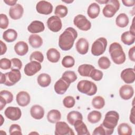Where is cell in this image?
I'll list each match as a JSON object with an SVG mask.
<instances>
[{"mask_svg": "<svg viewBox=\"0 0 135 135\" xmlns=\"http://www.w3.org/2000/svg\"><path fill=\"white\" fill-rule=\"evenodd\" d=\"M77 37L78 32L76 30L71 27L66 28L59 36V47L63 51L70 50L72 47Z\"/></svg>", "mask_w": 135, "mask_h": 135, "instance_id": "1", "label": "cell"}, {"mask_svg": "<svg viewBox=\"0 0 135 135\" xmlns=\"http://www.w3.org/2000/svg\"><path fill=\"white\" fill-rule=\"evenodd\" d=\"M109 52L111 59L115 64L120 65L125 62L126 54L121 45L119 43L114 42L111 44L109 46Z\"/></svg>", "mask_w": 135, "mask_h": 135, "instance_id": "2", "label": "cell"}, {"mask_svg": "<svg viewBox=\"0 0 135 135\" xmlns=\"http://www.w3.org/2000/svg\"><path fill=\"white\" fill-rule=\"evenodd\" d=\"M77 89L81 93L89 96L94 95L97 92L96 84L93 82L86 80L79 81L77 84Z\"/></svg>", "mask_w": 135, "mask_h": 135, "instance_id": "3", "label": "cell"}, {"mask_svg": "<svg viewBox=\"0 0 135 135\" xmlns=\"http://www.w3.org/2000/svg\"><path fill=\"white\" fill-rule=\"evenodd\" d=\"M119 120V113L115 111H110L105 114L102 124L107 129L114 130Z\"/></svg>", "mask_w": 135, "mask_h": 135, "instance_id": "4", "label": "cell"}, {"mask_svg": "<svg viewBox=\"0 0 135 135\" xmlns=\"http://www.w3.org/2000/svg\"><path fill=\"white\" fill-rule=\"evenodd\" d=\"M108 42L104 37H99L92 44L91 47V53L94 56H99L102 54L105 51Z\"/></svg>", "mask_w": 135, "mask_h": 135, "instance_id": "5", "label": "cell"}, {"mask_svg": "<svg viewBox=\"0 0 135 135\" xmlns=\"http://www.w3.org/2000/svg\"><path fill=\"white\" fill-rule=\"evenodd\" d=\"M120 3L118 0H108V3L103 7L102 13L103 15L108 18L113 17L119 9Z\"/></svg>", "mask_w": 135, "mask_h": 135, "instance_id": "6", "label": "cell"}, {"mask_svg": "<svg viewBox=\"0 0 135 135\" xmlns=\"http://www.w3.org/2000/svg\"><path fill=\"white\" fill-rule=\"evenodd\" d=\"M21 78V74L19 70L13 69L5 73V82L4 84L7 86H12L18 82Z\"/></svg>", "mask_w": 135, "mask_h": 135, "instance_id": "7", "label": "cell"}, {"mask_svg": "<svg viewBox=\"0 0 135 135\" xmlns=\"http://www.w3.org/2000/svg\"><path fill=\"white\" fill-rule=\"evenodd\" d=\"M73 23L75 26L81 31H87L91 27V22L84 15L82 14H79L75 16L73 20Z\"/></svg>", "mask_w": 135, "mask_h": 135, "instance_id": "8", "label": "cell"}, {"mask_svg": "<svg viewBox=\"0 0 135 135\" xmlns=\"http://www.w3.org/2000/svg\"><path fill=\"white\" fill-rule=\"evenodd\" d=\"M55 135H74L73 130L64 121H57L55 124Z\"/></svg>", "mask_w": 135, "mask_h": 135, "instance_id": "9", "label": "cell"}, {"mask_svg": "<svg viewBox=\"0 0 135 135\" xmlns=\"http://www.w3.org/2000/svg\"><path fill=\"white\" fill-rule=\"evenodd\" d=\"M47 26L50 30L53 32H57L62 27L61 20L57 16H52L47 21Z\"/></svg>", "mask_w": 135, "mask_h": 135, "instance_id": "10", "label": "cell"}, {"mask_svg": "<svg viewBox=\"0 0 135 135\" xmlns=\"http://www.w3.org/2000/svg\"><path fill=\"white\" fill-rule=\"evenodd\" d=\"M41 64L40 62L36 61H33L25 65L24 71L26 75L31 76L38 72L41 69Z\"/></svg>", "mask_w": 135, "mask_h": 135, "instance_id": "11", "label": "cell"}, {"mask_svg": "<svg viewBox=\"0 0 135 135\" xmlns=\"http://www.w3.org/2000/svg\"><path fill=\"white\" fill-rule=\"evenodd\" d=\"M36 10L39 14L49 15L53 11V5L49 2L41 1L37 3Z\"/></svg>", "mask_w": 135, "mask_h": 135, "instance_id": "12", "label": "cell"}, {"mask_svg": "<svg viewBox=\"0 0 135 135\" xmlns=\"http://www.w3.org/2000/svg\"><path fill=\"white\" fill-rule=\"evenodd\" d=\"M4 114L8 119L13 121H16L21 117L22 112L18 107H8L5 109Z\"/></svg>", "mask_w": 135, "mask_h": 135, "instance_id": "13", "label": "cell"}, {"mask_svg": "<svg viewBox=\"0 0 135 135\" xmlns=\"http://www.w3.org/2000/svg\"><path fill=\"white\" fill-rule=\"evenodd\" d=\"M121 79L127 84H131L135 80V71L133 68L124 69L120 74Z\"/></svg>", "mask_w": 135, "mask_h": 135, "instance_id": "14", "label": "cell"}, {"mask_svg": "<svg viewBox=\"0 0 135 135\" xmlns=\"http://www.w3.org/2000/svg\"><path fill=\"white\" fill-rule=\"evenodd\" d=\"M13 95L9 91L2 90L0 92V110H2L7 103L13 101Z\"/></svg>", "mask_w": 135, "mask_h": 135, "instance_id": "15", "label": "cell"}, {"mask_svg": "<svg viewBox=\"0 0 135 135\" xmlns=\"http://www.w3.org/2000/svg\"><path fill=\"white\" fill-rule=\"evenodd\" d=\"M24 13V8L20 4H16L11 6L9 9V15L13 20H18L21 18Z\"/></svg>", "mask_w": 135, "mask_h": 135, "instance_id": "16", "label": "cell"}, {"mask_svg": "<svg viewBox=\"0 0 135 135\" xmlns=\"http://www.w3.org/2000/svg\"><path fill=\"white\" fill-rule=\"evenodd\" d=\"M119 94L122 99L125 100H129L134 94L133 88L130 85H123L119 89Z\"/></svg>", "mask_w": 135, "mask_h": 135, "instance_id": "17", "label": "cell"}, {"mask_svg": "<svg viewBox=\"0 0 135 135\" xmlns=\"http://www.w3.org/2000/svg\"><path fill=\"white\" fill-rule=\"evenodd\" d=\"M76 50L78 52L81 54L84 55L86 54L89 51V44L86 39L81 37L79 38L75 44Z\"/></svg>", "mask_w": 135, "mask_h": 135, "instance_id": "18", "label": "cell"}, {"mask_svg": "<svg viewBox=\"0 0 135 135\" xmlns=\"http://www.w3.org/2000/svg\"><path fill=\"white\" fill-rule=\"evenodd\" d=\"M30 95L26 91L19 92L16 97V101L17 104L21 107H25L30 102Z\"/></svg>", "mask_w": 135, "mask_h": 135, "instance_id": "19", "label": "cell"}, {"mask_svg": "<svg viewBox=\"0 0 135 135\" xmlns=\"http://www.w3.org/2000/svg\"><path fill=\"white\" fill-rule=\"evenodd\" d=\"M70 84L64 81L62 78L58 80L55 83L54 89L55 92L58 94H63L68 90Z\"/></svg>", "mask_w": 135, "mask_h": 135, "instance_id": "20", "label": "cell"}, {"mask_svg": "<svg viewBox=\"0 0 135 135\" xmlns=\"http://www.w3.org/2000/svg\"><path fill=\"white\" fill-rule=\"evenodd\" d=\"M45 29L44 23L40 21H33L27 27V30L31 33L35 34L43 32Z\"/></svg>", "mask_w": 135, "mask_h": 135, "instance_id": "21", "label": "cell"}, {"mask_svg": "<svg viewBox=\"0 0 135 135\" xmlns=\"http://www.w3.org/2000/svg\"><path fill=\"white\" fill-rule=\"evenodd\" d=\"M30 114L34 119L40 120L42 119L44 115V110L41 105L35 104L31 107Z\"/></svg>", "mask_w": 135, "mask_h": 135, "instance_id": "22", "label": "cell"}, {"mask_svg": "<svg viewBox=\"0 0 135 135\" xmlns=\"http://www.w3.org/2000/svg\"><path fill=\"white\" fill-rule=\"evenodd\" d=\"M75 130L78 135H90V133L86 124L81 120H77L74 124Z\"/></svg>", "mask_w": 135, "mask_h": 135, "instance_id": "23", "label": "cell"}, {"mask_svg": "<svg viewBox=\"0 0 135 135\" xmlns=\"http://www.w3.org/2000/svg\"><path fill=\"white\" fill-rule=\"evenodd\" d=\"M14 51L18 55L24 56L28 52V46L25 42L19 41L15 44Z\"/></svg>", "mask_w": 135, "mask_h": 135, "instance_id": "24", "label": "cell"}, {"mask_svg": "<svg viewBox=\"0 0 135 135\" xmlns=\"http://www.w3.org/2000/svg\"><path fill=\"white\" fill-rule=\"evenodd\" d=\"M100 8L98 3H91L88 8L87 14L89 17L92 19L97 18L99 15Z\"/></svg>", "mask_w": 135, "mask_h": 135, "instance_id": "25", "label": "cell"}, {"mask_svg": "<svg viewBox=\"0 0 135 135\" xmlns=\"http://www.w3.org/2000/svg\"><path fill=\"white\" fill-rule=\"evenodd\" d=\"M46 56L47 60L50 62L52 63H56L59 61L61 57V55L57 50L55 48H51L47 51Z\"/></svg>", "mask_w": 135, "mask_h": 135, "instance_id": "26", "label": "cell"}, {"mask_svg": "<svg viewBox=\"0 0 135 135\" xmlns=\"http://www.w3.org/2000/svg\"><path fill=\"white\" fill-rule=\"evenodd\" d=\"M28 42L32 47L38 48L42 45L43 40L40 35L33 34L29 36Z\"/></svg>", "mask_w": 135, "mask_h": 135, "instance_id": "27", "label": "cell"}, {"mask_svg": "<svg viewBox=\"0 0 135 135\" xmlns=\"http://www.w3.org/2000/svg\"><path fill=\"white\" fill-rule=\"evenodd\" d=\"M17 37L16 31L12 28H9L3 32V38L7 42H13Z\"/></svg>", "mask_w": 135, "mask_h": 135, "instance_id": "28", "label": "cell"}, {"mask_svg": "<svg viewBox=\"0 0 135 135\" xmlns=\"http://www.w3.org/2000/svg\"><path fill=\"white\" fill-rule=\"evenodd\" d=\"M95 69L94 66L88 64H84L80 65L78 67V72L81 76H90L92 71Z\"/></svg>", "mask_w": 135, "mask_h": 135, "instance_id": "29", "label": "cell"}, {"mask_svg": "<svg viewBox=\"0 0 135 135\" xmlns=\"http://www.w3.org/2000/svg\"><path fill=\"white\" fill-rule=\"evenodd\" d=\"M61 118V112L55 109L51 110L47 114V119L49 122L52 123H56Z\"/></svg>", "mask_w": 135, "mask_h": 135, "instance_id": "30", "label": "cell"}, {"mask_svg": "<svg viewBox=\"0 0 135 135\" xmlns=\"http://www.w3.org/2000/svg\"><path fill=\"white\" fill-rule=\"evenodd\" d=\"M66 118L68 122L72 126H74L75 122L77 120H83V116L79 111H72L68 114Z\"/></svg>", "mask_w": 135, "mask_h": 135, "instance_id": "31", "label": "cell"}, {"mask_svg": "<svg viewBox=\"0 0 135 135\" xmlns=\"http://www.w3.org/2000/svg\"><path fill=\"white\" fill-rule=\"evenodd\" d=\"M121 40L124 44L131 45L134 42L135 35L132 34L130 31L124 32L121 36Z\"/></svg>", "mask_w": 135, "mask_h": 135, "instance_id": "32", "label": "cell"}, {"mask_svg": "<svg viewBox=\"0 0 135 135\" xmlns=\"http://www.w3.org/2000/svg\"><path fill=\"white\" fill-rule=\"evenodd\" d=\"M37 83L42 87L48 86L51 82V78L48 74L42 73L40 74L37 79Z\"/></svg>", "mask_w": 135, "mask_h": 135, "instance_id": "33", "label": "cell"}, {"mask_svg": "<svg viewBox=\"0 0 135 135\" xmlns=\"http://www.w3.org/2000/svg\"><path fill=\"white\" fill-rule=\"evenodd\" d=\"M129 18L125 13H120L115 19L116 25L121 28L126 27L129 24Z\"/></svg>", "mask_w": 135, "mask_h": 135, "instance_id": "34", "label": "cell"}, {"mask_svg": "<svg viewBox=\"0 0 135 135\" xmlns=\"http://www.w3.org/2000/svg\"><path fill=\"white\" fill-rule=\"evenodd\" d=\"M118 133L119 135H131L132 133V128L126 123H122L118 127Z\"/></svg>", "mask_w": 135, "mask_h": 135, "instance_id": "35", "label": "cell"}, {"mask_svg": "<svg viewBox=\"0 0 135 135\" xmlns=\"http://www.w3.org/2000/svg\"><path fill=\"white\" fill-rule=\"evenodd\" d=\"M61 78L70 84L75 81L78 78L75 73L72 71H66L63 73Z\"/></svg>", "mask_w": 135, "mask_h": 135, "instance_id": "36", "label": "cell"}, {"mask_svg": "<svg viewBox=\"0 0 135 135\" xmlns=\"http://www.w3.org/2000/svg\"><path fill=\"white\" fill-rule=\"evenodd\" d=\"M101 117L102 114L100 112L93 110L88 114L87 119L88 121L91 123H96L100 121Z\"/></svg>", "mask_w": 135, "mask_h": 135, "instance_id": "37", "label": "cell"}, {"mask_svg": "<svg viewBox=\"0 0 135 135\" xmlns=\"http://www.w3.org/2000/svg\"><path fill=\"white\" fill-rule=\"evenodd\" d=\"M92 105L96 109H101L105 105V100L101 96H96L92 100Z\"/></svg>", "mask_w": 135, "mask_h": 135, "instance_id": "38", "label": "cell"}, {"mask_svg": "<svg viewBox=\"0 0 135 135\" xmlns=\"http://www.w3.org/2000/svg\"><path fill=\"white\" fill-rule=\"evenodd\" d=\"M113 132V130L106 129L102 124L95 128L93 132V135H110Z\"/></svg>", "mask_w": 135, "mask_h": 135, "instance_id": "39", "label": "cell"}, {"mask_svg": "<svg viewBox=\"0 0 135 135\" xmlns=\"http://www.w3.org/2000/svg\"><path fill=\"white\" fill-rule=\"evenodd\" d=\"M68 13V9L66 6L63 5H59L56 6L55 9L54 14L59 17L63 18L66 16Z\"/></svg>", "mask_w": 135, "mask_h": 135, "instance_id": "40", "label": "cell"}, {"mask_svg": "<svg viewBox=\"0 0 135 135\" xmlns=\"http://www.w3.org/2000/svg\"><path fill=\"white\" fill-rule=\"evenodd\" d=\"M75 64L74 59L70 55L65 56L62 60V65L66 68H72Z\"/></svg>", "mask_w": 135, "mask_h": 135, "instance_id": "41", "label": "cell"}, {"mask_svg": "<svg viewBox=\"0 0 135 135\" xmlns=\"http://www.w3.org/2000/svg\"><path fill=\"white\" fill-rule=\"evenodd\" d=\"M98 64L100 68L105 70L108 69L111 65V62L108 57L106 56H101L98 61Z\"/></svg>", "mask_w": 135, "mask_h": 135, "instance_id": "42", "label": "cell"}, {"mask_svg": "<svg viewBox=\"0 0 135 135\" xmlns=\"http://www.w3.org/2000/svg\"><path fill=\"white\" fill-rule=\"evenodd\" d=\"M30 60L31 61H36L42 63L44 60V56L42 52L40 51H34L31 54Z\"/></svg>", "mask_w": 135, "mask_h": 135, "instance_id": "43", "label": "cell"}, {"mask_svg": "<svg viewBox=\"0 0 135 135\" xmlns=\"http://www.w3.org/2000/svg\"><path fill=\"white\" fill-rule=\"evenodd\" d=\"M75 103L74 98L72 96H67L63 100V104L65 108H71L74 107Z\"/></svg>", "mask_w": 135, "mask_h": 135, "instance_id": "44", "label": "cell"}, {"mask_svg": "<svg viewBox=\"0 0 135 135\" xmlns=\"http://www.w3.org/2000/svg\"><path fill=\"white\" fill-rule=\"evenodd\" d=\"M103 75V74L102 71H101L100 70H99L98 69H94L92 71V72L90 74V77H91V79L94 81H100L102 79Z\"/></svg>", "mask_w": 135, "mask_h": 135, "instance_id": "45", "label": "cell"}, {"mask_svg": "<svg viewBox=\"0 0 135 135\" xmlns=\"http://www.w3.org/2000/svg\"><path fill=\"white\" fill-rule=\"evenodd\" d=\"M9 133L11 135L18 134L22 135V129L20 125L17 124H12L9 128Z\"/></svg>", "mask_w": 135, "mask_h": 135, "instance_id": "46", "label": "cell"}, {"mask_svg": "<svg viewBox=\"0 0 135 135\" xmlns=\"http://www.w3.org/2000/svg\"><path fill=\"white\" fill-rule=\"evenodd\" d=\"M8 19L6 15L4 14H0V28L2 29H6L8 25Z\"/></svg>", "mask_w": 135, "mask_h": 135, "instance_id": "47", "label": "cell"}, {"mask_svg": "<svg viewBox=\"0 0 135 135\" xmlns=\"http://www.w3.org/2000/svg\"><path fill=\"white\" fill-rule=\"evenodd\" d=\"M11 61V70L17 69L20 70L22 67V63L21 61L18 58H13Z\"/></svg>", "mask_w": 135, "mask_h": 135, "instance_id": "48", "label": "cell"}, {"mask_svg": "<svg viewBox=\"0 0 135 135\" xmlns=\"http://www.w3.org/2000/svg\"><path fill=\"white\" fill-rule=\"evenodd\" d=\"M11 61L7 58H3L0 60V68L3 70H8L11 68Z\"/></svg>", "mask_w": 135, "mask_h": 135, "instance_id": "49", "label": "cell"}, {"mask_svg": "<svg viewBox=\"0 0 135 135\" xmlns=\"http://www.w3.org/2000/svg\"><path fill=\"white\" fill-rule=\"evenodd\" d=\"M134 52H135V46H133L130 49L129 52H128V55H129V59L133 62L135 61Z\"/></svg>", "mask_w": 135, "mask_h": 135, "instance_id": "50", "label": "cell"}, {"mask_svg": "<svg viewBox=\"0 0 135 135\" xmlns=\"http://www.w3.org/2000/svg\"><path fill=\"white\" fill-rule=\"evenodd\" d=\"M0 45H1V55L4 54L7 51V46L5 43H4L2 41H0Z\"/></svg>", "mask_w": 135, "mask_h": 135, "instance_id": "51", "label": "cell"}, {"mask_svg": "<svg viewBox=\"0 0 135 135\" xmlns=\"http://www.w3.org/2000/svg\"><path fill=\"white\" fill-rule=\"evenodd\" d=\"M122 2L124 6L127 7L133 6L135 4V1L133 0H122Z\"/></svg>", "mask_w": 135, "mask_h": 135, "instance_id": "52", "label": "cell"}, {"mask_svg": "<svg viewBox=\"0 0 135 135\" xmlns=\"http://www.w3.org/2000/svg\"><path fill=\"white\" fill-rule=\"evenodd\" d=\"M130 121L132 124H134V107L133 106L131 110V113L130 115Z\"/></svg>", "mask_w": 135, "mask_h": 135, "instance_id": "53", "label": "cell"}, {"mask_svg": "<svg viewBox=\"0 0 135 135\" xmlns=\"http://www.w3.org/2000/svg\"><path fill=\"white\" fill-rule=\"evenodd\" d=\"M4 2L8 5L13 6L16 4L17 0H4Z\"/></svg>", "mask_w": 135, "mask_h": 135, "instance_id": "54", "label": "cell"}, {"mask_svg": "<svg viewBox=\"0 0 135 135\" xmlns=\"http://www.w3.org/2000/svg\"><path fill=\"white\" fill-rule=\"evenodd\" d=\"M134 18H133V20H132V24L130 27V32H131L132 34L135 35V28H134Z\"/></svg>", "mask_w": 135, "mask_h": 135, "instance_id": "55", "label": "cell"}, {"mask_svg": "<svg viewBox=\"0 0 135 135\" xmlns=\"http://www.w3.org/2000/svg\"><path fill=\"white\" fill-rule=\"evenodd\" d=\"M5 82V74L1 72V78H0V83L1 84H4Z\"/></svg>", "mask_w": 135, "mask_h": 135, "instance_id": "56", "label": "cell"}, {"mask_svg": "<svg viewBox=\"0 0 135 135\" xmlns=\"http://www.w3.org/2000/svg\"><path fill=\"white\" fill-rule=\"evenodd\" d=\"M96 2L97 3H100V4H107L108 2V0L107 1H97L96 0Z\"/></svg>", "mask_w": 135, "mask_h": 135, "instance_id": "57", "label": "cell"}, {"mask_svg": "<svg viewBox=\"0 0 135 135\" xmlns=\"http://www.w3.org/2000/svg\"><path fill=\"white\" fill-rule=\"evenodd\" d=\"M62 2H65L66 3H72L73 2V1H65V0H62Z\"/></svg>", "mask_w": 135, "mask_h": 135, "instance_id": "58", "label": "cell"}, {"mask_svg": "<svg viewBox=\"0 0 135 135\" xmlns=\"http://www.w3.org/2000/svg\"><path fill=\"white\" fill-rule=\"evenodd\" d=\"M1 126H2V124H3V121H2V120H3V117H2V115H1Z\"/></svg>", "mask_w": 135, "mask_h": 135, "instance_id": "59", "label": "cell"}]
</instances>
